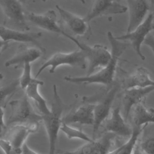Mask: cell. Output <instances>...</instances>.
<instances>
[{
    "mask_svg": "<svg viewBox=\"0 0 154 154\" xmlns=\"http://www.w3.org/2000/svg\"><path fill=\"white\" fill-rule=\"evenodd\" d=\"M102 124H103V128L105 132H111L121 137H129L132 132V129L122 117L119 106L111 111L110 117L107 118Z\"/></svg>",
    "mask_w": 154,
    "mask_h": 154,
    "instance_id": "9a60e30c",
    "label": "cell"
},
{
    "mask_svg": "<svg viewBox=\"0 0 154 154\" xmlns=\"http://www.w3.org/2000/svg\"><path fill=\"white\" fill-rule=\"evenodd\" d=\"M28 0H19V1L22 3V4H23V3H25L26 1H27Z\"/></svg>",
    "mask_w": 154,
    "mask_h": 154,
    "instance_id": "8d00e7d4",
    "label": "cell"
},
{
    "mask_svg": "<svg viewBox=\"0 0 154 154\" xmlns=\"http://www.w3.org/2000/svg\"><path fill=\"white\" fill-rule=\"evenodd\" d=\"M23 69L21 76L19 79V86L22 89H25L31 83L37 81V78L31 76V67L30 63H25L23 65Z\"/></svg>",
    "mask_w": 154,
    "mask_h": 154,
    "instance_id": "484cf974",
    "label": "cell"
},
{
    "mask_svg": "<svg viewBox=\"0 0 154 154\" xmlns=\"http://www.w3.org/2000/svg\"><path fill=\"white\" fill-rule=\"evenodd\" d=\"M0 7L4 16L5 26H11L23 31L29 30L22 3L19 0H0Z\"/></svg>",
    "mask_w": 154,
    "mask_h": 154,
    "instance_id": "8992f818",
    "label": "cell"
},
{
    "mask_svg": "<svg viewBox=\"0 0 154 154\" xmlns=\"http://www.w3.org/2000/svg\"><path fill=\"white\" fill-rule=\"evenodd\" d=\"M143 43L147 46L154 54V35L149 33L146 37Z\"/></svg>",
    "mask_w": 154,
    "mask_h": 154,
    "instance_id": "f1b7e54d",
    "label": "cell"
},
{
    "mask_svg": "<svg viewBox=\"0 0 154 154\" xmlns=\"http://www.w3.org/2000/svg\"><path fill=\"white\" fill-rule=\"evenodd\" d=\"M138 145L145 154H154V136L143 140Z\"/></svg>",
    "mask_w": 154,
    "mask_h": 154,
    "instance_id": "4316f807",
    "label": "cell"
},
{
    "mask_svg": "<svg viewBox=\"0 0 154 154\" xmlns=\"http://www.w3.org/2000/svg\"><path fill=\"white\" fill-rule=\"evenodd\" d=\"M42 36L41 32H28L0 25V37L4 41H15L21 43H31L35 46L44 48L38 41Z\"/></svg>",
    "mask_w": 154,
    "mask_h": 154,
    "instance_id": "ac0fdd59",
    "label": "cell"
},
{
    "mask_svg": "<svg viewBox=\"0 0 154 154\" xmlns=\"http://www.w3.org/2000/svg\"><path fill=\"white\" fill-rule=\"evenodd\" d=\"M10 42L4 41L0 37V57L2 53L9 47Z\"/></svg>",
    "mask_w": 154,
    "mask_h": 154,
    "instance_id": "4dcf8cb0",
    "label": "cell"
},
{
    "mask_svg": "<svg viewBox=\"0 0 154 154\" xmlns=\"http://www.w3.org/2000/svg\"><path fill=\"white\" fill-rule=\"evenodd\" d=\"M120 85L124 90L135 87L144 88L154 86V81L151 79L149 72L146 68L139 67L133 74L125 78Z\"/></svg>",
    "mask_w": 154,
    "mask_h": 154,
    "instance_id": "ffe728a7",
    "label": "cell"
},
{
    "mask_svg": "<svg viewBox=\"0 0 154 154\" xmlns=\"http://www.w3.org/2000/svg\"><path fill=\"white\" fill-rule=\"evenodd\" d=\"M116 137L112 133L106 132L99 139H94L83 144L73 151H58L60 154H117L119 147L110 152L114 139Z\"/></svg>",
    "mask_w": 154,
    "mask_h": 154,
    "instance_id": "ba28073f",
    "label": "cell"
},
{
    "mask_svg": "<svg viewBox=\"0 0 154 154\" xmlns=\"http://www.w3.org/2000/svg\"><path fill=\"white\" fill-rule=\"evenodd\" d=\"M78 48L82 49L86 57L88 63V70L87 75H90L98 69L105 67L109 61L111 54L107 48L102 45L88 46L80 42Z\"/></svg>",
    "mask_w": 154,
    "mask_h": 154,
    "instance_id": "9c48e42d",
    "label": "cell"
},
{
    "mask_svg": "<svg viewBox=\"0 0 154 154\" xmlns=\"http://www.w3.org/2000/svg\"><path fill=\"white\" fill-rule=\"evenodd\" d=\"M4 108L0 106V137L2 136V133L6 129V124L4 121Z\"/></svg>",
    "mask_w": 154,
    "mask_h": 154,
    "instance_id": "f546056e",
    "label": "cell"
},
{
    "mask_svg": "<svg viewBox=\"0 0 154 154\" xmlns=\"http://www.w3.org/2000/svg\"><path fill=\"white\" fill-rule=\"evenodd\" d=\"M95 104L85 103L74 111L63 118L62 121L67 124L79 123L84 125H92L94 123V109Z\"/></svg>",
    "mask_w": 154,
    "mask_h": 154,
    "instance_id": "d6986e66",
    "label": "cell"
},
{
    "mask_svg": "<svg viewBox=\"0 0 154 154\" xmlns=\"http://www.w3.org/2000/svg\"><path fill=\"white\" fill-rule=\"evenodd\" d=\"M126 2L129 14L126 32H129L144 21L150 8L147 0H126Z\"/></svg>",
    "mask_w": 154,
    "mask_h": 154,
    "instance_id": "e0dca14e",
    "label": "cell"
},
{
    "mask_svg": "<svg viewBox=\"0 0 154 154\" xmlns=\"http://www.w3.org/2000/svg\"><path fill=\"white\" fill-rule=\"evenodd\" d=\"M132 154H145V153H144V152H143L140 150V149L138 145L137 144V146H136V147H135V149H134L133 152L132 153Z\"/></svg>",
    "mask_w": 154,
    "mask_h": 154,
    "instance_id": "d6a6232c",
    "label": "cell"
},
{
    "mask_svg": "<svg viewBox=\"0 0 154 154\" xmlns=\"http://www.w3.org/2000/svg\"><path fill=\"white\" fill-rule=\"evenodd\" d=\"M0 147L5 154H16L10 143L5 139L0 138Z\"/></svg>",
    "mask_w": 154,
    "mask_h": 154,
    "instance_id": "83f0119b",
    "label": "cell"
},
{
    "mask_svg": "<svg viewBox=\"0 0 154 154\" xmlns=\"http://www.w3.org/2000/svg\"><path fill=\"white\" fill-rule=\"evenodd\" d=\"M52 89L53 96L50 109L51 112L48 115L42 116V122L48 138L49 154H55L58 135L63 122L62 114L64 109V104L58 94L55 84L53 85Z\"/></svg>",
    "mask_w": 154,
    "mask_h": 154,
    "instance_id": "7a4b0ae2",
    "label": "cell"
},
{
    "mask_svg": "<svg viewBox=\"0 0 154 154\" xmlns=\"http://www.w3.org/2000/svg\"><path fill=\"white\" fill-rule=\"evenodd\" d=\"M26 19L41 29L63 35L72 41L77 46L80 44V41L65 31L59 25L56 13L53 10H49L42 14H36L31 12L26 15Z\"/></svg>",
    "mask_w": 154,
    "mask_h": 154,
    "instance_id": "52a82bcc",
    "label": "cell"
},
{
    "mask_svg": "<svg viewBox=\"0 0 154 154\" xmlns=\"http://www.w3.org/2000/svg\"><path fill=\"white\" fill-rule=\"evenodd\" d=\"M117 1H120V0H117Z\"/></svg>",
    "mask_w": 154,
    "mask_h": 154,
    "instance_id": "74e56055",
    "label": "cell"
},
{
    "mask_svg": "<svg viewBox=\"0 0 154 154\" xmlns=\"http://www.w3.org/2000/svg\"><path fill=\"white\" fill-rule=\"evenodd\" d=\"M133 108L132 120L134 126L142 127L149 123H154V109L146 107L145 100Z\"/></svg>",
    "mask_w": 154,
    "mask_h": 154,
    "instance_id": "44dd1931",
    "label": "cell"
},
{
    "mask_svg": "<svg viewBox=\"0 0 154 154\" xmlns=\"http://www.w3.org/2000/svg\"><path fill=\"white\" fill-rule=\"evenodd\" d=\"M44 82L43 81L37 79L29 84L25 90V94L29 99L34 101L41 115L45 116L51 112V109L48 106L46 100L42 97L38 91V86H42Z\"/></svg>",
    "mask_w": 154,
    "mask_h": 154,
    "instance_id": "7402d4cb",
    "label": "cell"
},
{
    "mask_svg": "<svg viewBox=\"0 0 154 154\" xmlns=\"http://www.w3.org/2000/svg\"><path fill=\"white\" fill-rule=\"evenodd\" d=\"M154 91V86H150L144 88H131L124 90L122 96V106L123 109V117L127 122L132 108L144 100L146 97Z\"/></svg>",
    "mask_w": 154,
    "mask_h": 154,
    "instance_id": "2e32d148",
    "label": "cell"
},
{
    "mask_svg": "<svg viewBox=\"0 0 154 154\" xmlns=\"http://www.w3.org/2000/svg\"><path fill=\"white\" fill-rule=\"evenodd\" d=\"M21 154H38L35 151L32 150L25 143L22 147V153Z\"/></svg>",
    "mask_w": 154,
    "mask_h": 154,
    "instance_id": "1f68e13d",
    "label": "cell"
},
{
    "mask_svg": "<svg viewBox=\"0 0 154 154\" xmlns=\"http://www.w3.org/2000/svg\"><path fill=\"white\" fill-rule=\"evenodd\" d=\"M8 103L11 106V114L7 121L6 126L13 125H39V123L42 122V115L34 111L26 94L20 99L9 102Z\"/></svg>",
    "mask_w": 154,
    "mask_h": 154,
    "instance_id": "3957f363",
    "label": "cell"
},
{
    "mask_svg": "<svg viewBox=\"0 0 154 154\" xmlns=\"http://www.w3.org/2000/svg\"><path fill=\"white\" fill-rule=\"evenodd\" d=\"M4 78V75L2 73H0V82L2 80V79Z\"/></svg>",
    "mask_w": 154,
    "mask_h": 154,
    "instance_id": "d590c367",
    "label": "cell"
},
{
    "mask_svg": "<svg viewBox=\"0 0 154 154\" xmlns=\"http://www.w3.org/2000/svg\"><path fill=\"white\" fill-rule=\"evenodd\" d=\"M60 16V23L63 29L67 28L72 34L78 37L88 39L91 32L89 23L84 17H81L59 5H56Z\"/></svg>",
    "mask_w": 154,
    "mask_h": 154,
    "instance_id": "30bf717a",
    "label": "cell"
},
{
    "mask_svg": "<svg viewBox=\"0 0 154 154\" xmlns=\"http://www.w3.org/2000/svg\"><path fill=\"white\" fill-rule=\"evenodd\" d=\"M43 2H45V1H48V0H42ZM73 1H78V2H81V4H85V0H73Z\"/></svg>",
    "mask_w": 154,
    "mask_h": 154,
    "instance_id": "e575fe53",
    "label": "cell"
},
{
    "mask_svg": "<svg viewBox=\"0 0 154 154\" xmlns=\"http://www.w3.org/2000/svg\"><path fill=\"white\" fill-rule=\"evenodd\" d=\"M60 130L66 135L69 139L77 138L84 140L86 142H90L94 139L91 138L81 129L71 127L69 124L62 122Z\"/></svg>",
    "mask_w": 154,
    "mask_h": 154,
    "instance_id": "d4e9b609",
    "label": "cell"
},
{
    "mask_svg": "<svg viewBox=\"0 0 154 154\" xmlns=\"http://www.w3.org/2000/svg\"><path fill=\"white\" fill-rule=\"evenodd\" d=\"M146 126H147L138 127L134 126L131 136L125 143L119 147V151L117 154H132L137 144L140 135Z\"/></svg>",
    "mask_w": 154,
    "mask_h": 154,
    "instance_id": "603a6c76",
    "label": "cell"
},
{
    "mask_svg": "<svg viewBox=\"0 0 154 154\" xmlns=\"http://www.w3.org/2000/svg\"><path fill=\"white\" fill-rule=\"evenodd\" d=\"M19 86V79L12 81L10 83L0 87V106L4 108L6 107L9 99L17 91Z\"/></svg>",
    "mask_w": 154,
    "mask_h": 154,
    "instance_id": "cb8c5ba5",
    "label": "cell"
},
{
    "mask_svg": "<svg viewBox=\"0 0 154 154\" xmlns=\"http://www.w3.org/2000/svg\"><path fill=\"white\" fill-rule=\"evenodd\" d=\"M127 10V7L120 4L117 0H93L84 18L89 23L96 17L110 14H123Z\"/></svg>",
    "mask_w": 154,
    "mask_h": 154,
    "instance_id": "8fae6325",
    "label": "cell"
},
{
    "mask_svg": "<svg viewBox=\"0 0 154 154\" xmlns=\"http://www.w3.org/2000/svg\"><path fill=\"white\" fill-rule=\"evenodd\" d=\"M119 89V86L117 85L112 86L105 97L97 104H95L94 109V119L93 125V139L103 122L108 118Z\"/></svg>",
    "mask_w": 154,
    "mask_h": 154,
    "instance_id": "7c38bea8",
    "label": "cell"
},
{
    "mask_svg": "<svg viewBox=\"0 0 154 154\" xmlns=\"http://www.w3.org/2000/svg\"><path fill=\"white\" fill-rule=\"evenodd\" d=\"M153 29L154 13L150 11L144 21L133 31L116 37L119 40L128 42L138 57L142 60H144L145 56L143 54L141 49V45L143 43L147 35Z\"/></svg>",
    "mask_w": 154,
    "mask_h": 154,
    "instance_id": "5b68a950",
    "label": "cell"
},
{
    "mask_svg": "<svg viewBox=\"0 0 154 154\" xmlns=\"http://www.w3.org/2000/svg\"><path fill=\"white\" fill-rule=\"evenodd\" d=\"M107 38L111 45V57L109 63L96 73L84 76H66L64 79L69 82L78 84H100L109 87L114 81L118 61L126 49L130 46L125 41L119 40L111 32H107Z\"/></svg>",
    "mask_w": 154,
    "mask_h": 154,
    "instance_id": "6da1fadb",
    "label": "cell"
},
{
    "mask_svg": "<svg viewBox=\"0 0 154 154\" xmlns=\"http://www.w3.org/2000/svg\"><path fill=\"white\" fill-rule=\"evenodd\" d=\"M45 54V48L36 46H29L21 43L18 46L14 55L5 63L4 66L8 67L11 66H19L25 63H31L43 57Z\"/></svg>",
    "mask_w": 154,
    "mask_h": 154,
    "instance_id": "5bb4252c",
    "label": "cell"
},
{
    "mask_svg": "<svg viewBox=\"0 0 154 154\" xmlns=\"http://www.w3.org/2000/svg\"><path fill=\"white\" fill-rule=\"evenodd\" d=\"M8 127L5 140L10 143L16 154H21L22 147L26 139L29 134L38 130L39 125H13Z\"/></svg>",
    "mask_w": 154,
    "mask_h": 154,
    "instance_id": "4fadbf2b",
    "label": "cell"
},
{
    "mask_svg": "<svg viewBox=\"0 0 154 154\" xmlns=\"http://www.w3.org/2000/svg\"><path fill=\"white\" fill-rule=\"evenodd\" d=\"M87 60L84 51L78 48L70 52H56L48 59L38 70L35 78L48 67H50V73H54L56 69L63 65H67L82 69L87 68Z\"/></svg>",
    "mask_w": 154,
    "mask_h": 154,
    "instance_id": "277c9868",
    "label": "cell"
},
{
    "mask_svg": "<svg viewBox=\"0 0 154 154\" xmlns=\"http://www.w3.org/2000/svg\"><path fill=\"white\" fill-rule=\"evenodd\" d=\"M150 11L154 13V0H150Z\"/></svg>",
    "mask_w": 154,
    "mask_h": 154,
    "instance_id": "836d02e7",
    "label": "cell"
}]
</instances>
